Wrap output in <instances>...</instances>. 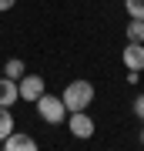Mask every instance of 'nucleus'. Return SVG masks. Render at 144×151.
<instances>
[{
	"label": "nucleus",
	"mask_w": 144,
	"mask_h": 151,
	"mask_svg": "<svg viewBox=\"0 0 144 151\" xmlns=\"http://www.w3.org/2000/svg\"><path fill=\"white\" fill-rule=\"evenodd\" d=\"M64 108H67V114L70 111H87L91 108V101H94V84L91 81H70L67 87H64Z\"/></svg>",
	"instance_id": "1"
},
{
	"label": "nucleus",
	"mask_w": 144,
	"mask_h": 151,
	"mask_svg": "<svg viewBox=\"0 0 144 151\" xmlns=\"http://www.w3.org/2000/svg\"><path fill=\"white\" fill-rule=\"evenodd\" d=\"M34 104H37L40 121H47V124H60V121H64V114H67L64 101H60V97H54V94H47V91H44Z\"/></svg>",
	"instance_id": "2"
},
{
	"label": "nucleus",
	"mask_w": 144,
	"mask_h": 151,
	"mask_svg": "<svg viewBox=\"0 0 144 151\" xmlns=\"http://www.w3.org/2000/svg\"><path fill=\"white\" fill-rule=\"evenodd\" d=\"M17 91H20V101H37V97L47 91V84H44L40 74H24L20 81H17Z\"/></svg>",
	"instance_id": "3"
},
{
	"label": "nucleus",
	"mask_w": 144,
	"mask_h": 151,
	"mask_svg": "<svg viewBox=\"0 0 144 151\" xmlns=\"http://www.w3.org/2000/svg\"><path fill=\"white\" fill-rule=\"evenodd\" d=\"M67 128H70L74 138H91L94 134V118L87 111H70L67 114Z\"/></svg>",
	"instance_id": "4"
},
{
	"label": "nucleus",
	"mask_w": 144,
	"mask_h": 151,
	"mask_svg": "<svg viewBox=\"0 0 144 151\" xmlns=\"http://www.w3.org/2000/svg\"><path fill=\"white\" fill-rule=\"evenodd\" d=\"M121 60H124V67L128 70H144V44H138V40H128V47L121 50Z\"/></svg>",
	"instance_id": "5"
},
{
	"label": "nucleus",
	"mask_w": 144,
	"mask_h": 151,
	"mask_svg": "<svg viewBox=\"0 0 144 151\" xmlns=\"http://www.w3.org/2000/svg\"><path fill=\"white\" fill-rule=\"evenodd\" d=\"M0 145H4L7 151H34V148H37V141H34L30 134H24V131H10V134H7L4 141H0Z\"/></svg>",
	"instance_id": "6"
},
{
	"label": "nucleus",
	"mask_w": 144,
	"mask_h": 151,
	"mask_svg": "<svg viewBox=\"0 0 144 151\" xmlns=\"http://www.w3.org/2000/svg\"><path fill=\"white\" fill-rule=\"evenodd\" d=\"M20 101V91H17V81L7 74H0V108H14Z\"/></svg>",
	"instance_id": "7"
},
{
	"label": "nucleus",
	"mask_w": 144,
	"mask_h": 151,
	"mask_svg": "<svg viewBox=\"0 0 144 151\" xmlns=\"http://www.w3.org/2000/svg\"><path fill=\"white\" fill-rule=\"evenodd\" d=\"M4 74H7V77H14V81H20V77L27 74V64H24L20 57H10V60L4 64Z\"/></svg>",
	"instance_id": "8"
},
{
	"label": "nucleus",
	"mask_w": 144,
	"mask_h": 151,
	"mask_svg": "<svg viewBox=\"0 0 144 151\" xmlns=\"http://www.w3.org/2000/svg\"><path fill=\"white\" fill-rule=\"evenodd\" d=\"M17 128V121H14V114H10V108H0V141H4L10 131Z\"/></svg>",
	"instance_id": "9"
},
{
	"label": "nucleus",
	"mask_w": 144,
	"mask_h": 151,
	"mask_svg": "<svg viewBox=\"0 0 144 151\" xmlns=\"http://www.w3.org/2000/svg\"><path fill=\"white\" fill-rule=\"evenodd\" d=\"M128 40H138V44H144V20H128Z\"/></svg>",
	"instance_id": "10"
},
{
	"label": "nucleus",
	"mask_w": 144,
	"mask_h": 151,
	"mask_svg": "<svg viewBox=\"0 0 144 151\" xmlns=\"http://www.w3.org/2000/svg\"><path fill=\"white\" fill-rule=\"evenodd\" d=\"M124 10L134 20H144V0H124Z\"/></svg>",
	"instance_id": "11"
},
{
	"label": "nucleus",
	"mask_w": 144,
	"mask_h": 151,
	"mask_svg": "<svg viewBox=\"0 0 144 151\" xmlns=\"http://www.w3.org/2000/svg\"><path fill=\"white\" fill-rule=\"evenodd\" d=\"M134 114L144 121V94H141V97H134Z\"/></svg>",
	"instance_id": "12"
},
{
	"label": "nucleus",
	"mask_w": 144,
	"mask_h": 151,
	"mask_svg": "<svg viewBox=\"0 0 144 151\" xmlns=\"http://www.w3.org/2000/svg\"><path fill=\"white\" fill-rule=\"evenodd\" d=\"M14 4H17V0H0V10H10Z\"/></svg>",
	"instance_id": "13"
},
{
	"label": "nucleus",
	"mask_w": 144,
	"mask_h": 151,
	"mask_svg": "<svg viewBox=\"0 0 144 151\" xmlns=\"http://www.w3.org/2000/svg\"><path fill=\"white\" fill-rule=\"evenodd\" d=\"M141 145H144V128H141Z\"/></svg>",
	"instance_id": "14"
},
{
	"label": "nucleus",
	"mask_w": 144,
	"mask_h": 151,
	"mask_svg": "<svg viewBox=\"0 0 144 151\" xmlns=\"http://www.w3.org/2000/svg\"><path fill=\"white\" fill-rule=\"evenodd\" d=\"M0 74H4V67H0Z\"/></svg>",
	"instance_id": "15"
}]
</instances>
